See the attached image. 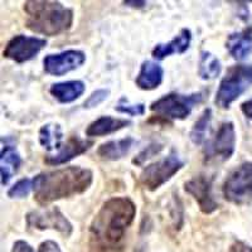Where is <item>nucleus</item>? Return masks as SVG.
I'll return each instance as SVG.
<instances>
[{
  "instance_id": "a211bd4d",
  "label": "nucleus",
  "mask_w": 252,
  "mask_h": 252,
  "mask_svg": "<svg viewBox=\"0 0 252 252\" xmlns=\"http://www.w3.org/2000/svg\"><path fill=\"white\" fill-rule=\"evenodd\" d=\"M23 160L22 157L18 153L17 148L14 145L5 144L1 149L0 154V170H1V184L6 186L9 181L14 177L19 170Z\"/></svg>"
},
{
  "instance_id": "aec40b11",
  "label": "nucleus",
  "mask_w": 252,
  "mask_h": 252,
  "mask_svg": "<svg viewBox=\"0 0 252 252\" xmlns=\"http://www.w3.org/2000/svg\"><path fill=\"white\" fill-rule=\"evenodd\" d=\"M131 125V121L126 119L111 118V116H101L92 121L86 129L87 136H105L114 134L121 129H125Z\"/></svg>"
},
{
  "instance_id": "6ab92c4d",
  "label": "nucleus",
  "mask_w": 252,
  "mask_h": 252,
  "mask_svg": "<svg viewBox=\"0 0 252 252\" xmlns=\"http://www.w3.org/2000/svg\"><path fill=\"white\" fill-rule=\"evenodd\" d=\"M135 144H136V140L131 136L119 139V140L107 141L98 146L97 155L103 160H120L129 154Z\"/></svg>"
},
{
  "instance_id": "9b49d317",
  "label": "nucleus",
  "mask_w": 252,
  "mask_h": 252,
  "mask_svg": "<svg viewBox=\"0 0 252 252\" xmlns=\"http://www.w3.org/2000/svg\"><path fill=\"white\" fill-rule=\"evenodd\" d=\"M184 189L192 195L204 215H211L218 209V203L213 195V178L199 174L184 183Z\"/></svg>"
},
{
  "instance_id": "1a4fd4ad",
  "label": "nucleus",
  "mask_w": 252,
  "mask_h": 252,
  "mask_svg": "<svg viewBox=\"0 0 252 252\" xmlns=\"http://www.w3.org/2000/svg\"><path fill=\"white\" fill-rule=\"evenodd\" d=\"M27 226L29 228L34 229H55L57 232L62 233L63 236L72 235L73 226L66 218V216L61 212L58 207L48 209H38V211H32L26 216Z\"/></svg>"
},
{
  "instance_id": "c85d7f7f",
  "label": "nucleus",
  "mask_w": 252,
  "mask_h": 252,
  "mask_svg": "<svg viewBox=\"0 0 252 252\" xmlns=\"http://www.w3.org/2000/svg\"><path fill=\"white\" fill-rule=\"evenodd\" d=\"M37 252H62V251H61L60 246H58V244H56L55 241L48 240V241H44V242H42V244L39 245Z\"/></svg>"
},
{
  "instance_id": "c756f323",
  "label": "nucleus",
  "mask_w": 252,
  "mask_h": 252,
  "mask_svg": "<svg viewBox=\"0 0 252 252\" xmlns=\"http://www.w3.org/2000/svg\"><path fill=\"white\" fill-rule=\"evenodd\" d=\"M12 252H35L34 249L31 246V245L23 240H18L17 242H14L13 245Z\"/></svg>"
},
{
  "instance_id": "f03ea898",
  "label": "nucleus",
  "mask_w": 252,
  "mask_h": 252,
  "mask_svg": "<svg viewBox=\"0 0 252 252\" xmlns=\"http://www.w3.org/2000/svg\"><path fill=\"white\" fill-rule=\"evenodd\" d=\"M92 182V170L78 165L39 173L33 178L34 199L40 206H48L60 199L82 194L91 187Z\"/></svg>"
},
{
  "instance_id": "7ed1b4c3",
  "label": "nucleus",
  "mask_w": 252,
  "mask_h": 252,
  "mask_svg": "<svg viewBox=\"0 0 252 252\" xmlns=\"http://www.w3.org/2000/svg\"><path fill=\"white\" fill-rule=\"evenodd\" d=\"M23 9L26 27L38 34L56 37L68 32L73 24V10L60 1L28 0Z\"/></svg>"
},
{
  "instance_id": "a878e982",
  "label": "nucleus",
  "mask_w": 252,
  "mask_h": 252,
  "mask_svg": "<svg viewBox=\"0 0 252 252\" xmlns=\"http://www.w3.org/2000/svg\"><path fill=\"white\" fill-rule=\"evenodd\" d=\"M115 111L121 112V114L130 115V116H143L145 114V105L144 103H135L130 105L125 97H123L119 102L118 106H115Z\"/></svg>"
},
{
  "instance_id": "f8f14e48",
  "label": "nucleus",
  "mask_w": 252,
  "mask_h": 252,
  "mask_svg": "<svg viewBox=\"0 0 252 252\" xmlns=\"http://www.w3.org/2000/svg\"><path fill=\"white\" fill-rule=\"evenodd\" d=\"M86 62V55L78 49H67L57 55H48L43 60V68L51 76H63L80 68Z\"/></svg>"
},
{
  "instance_id": "6e6552de",
  "label": "nucleus",
  "mask_w": 252,
  "mask_h": 252,
  "mask_svg": "<svg viewBox=\"0 0 252 252\" xmlns=\"http://www.w3.org/2000/svg\"><path fill=\"white\" fill-rule=\"evenodd\" d=\"M236 149V130L231 121L220 125L212 140L207 141L203 148L204 161H227Z\"/></svg>"
},
{
  "instance_id": "4468645a",
  "label": "nucleus",
  "mask_w": 252,
  "mask_h": 252,
  "mask_svg": "<svg viewBox=\"0 0 252 252\" xmlns=\"http://www.w3.org/2000/svg\"><path fill=\"white\" fill-rule=\"evenodd\" d=\"M192 32L188 28L181 29V32L166 43H159L153 48L152 56L155 60H164L173 55H183L190 46Z\"/></svg>"
},
{
  "instance_id": "bb28decb",
  "label": "nucleus",
  "mask_w": 252,
  "mask_h": 252,
  "mask_svg": "<svg viewBox=\"0 0 252 252\" xmlns=\"http://www.w3.org/2000/svg\"><path fill=\"white\" fill-rule=\"evenodd\" d=\"M109 94L110 90L107 89L96 90V91L92 92L89 96V98L83 102V107H85V109H94V107H97L98 105H101L103 101L109 97Z\"/></svg>"
},
{
  "instance_id": "412c9836",
  "label": "nucleus",
  "mask_w": 252,
  "mask_h": 252,
  "mask_svg": "<svg viewBox=\"0 0 252 252\" xmlns=\"http://www.w3.org/2000/svg\"><path fill=\"white\" fill-rule=\"evenodd\" d=\"M63 140V131L60 124H46L39 130V143L47 152L58 150Z\"/></svg>"
},
{
  "instance_id": "20e7f679",
  "label": "nucleus",
  "mask_w": 252,
  "mask_h": 252,
  "mask_svg": "<svg viewBox=\"0 0 252 252\" xmlns=\"http://www.w3.org/2000/svg\"><path fill=\"white\" fill-rule=\"evenodd\" d=\"M203 92H193L190 94L170 92L150 105L154 118L159 121L169 123L175 120H184L190 115L198 103L203 101Z\"/></svg>"
},
{
  "instance_id": "7c9ffc66",
  "label": "nucleus",
  "mask_w": 252,
  "mask_h": 252,
  "mask_svg": "<svg viewBox=\"0 0 252 252\" xmlns=\"http://www.w3.org/2000/svg\"><path fill=\"white\" fill-rule=\"evenodd\" d=\"M241 111L244 112L247 119L252 120V98L241 103Z\"/></svg>"
},
{
  "instance_id": "cd10ccee",
  "label": "nucleus",
  "mask_w": 252,
  "mask_h": 252,
  "mask_svg": "<svg viewBox=\"0 0 252 252\" xmlns=\"http://www.w3.org/2000/svg\"><path fill=\"white\" fill-rule=\"evenodd\" d=\"M227 252H252V247L244 241H235L231 246H229Z\"/></svg>"
},
{
  "instance_id": "393cba45",
  "label": "nucleus",
  "mask_w": 252,
  "mask_h": 252,
  "mask_svg": "<svg viewBox=\"0 0 252 252\" xmlns=\"http://www.w3.org/2000/svg\"><path fill=\"white\" fill-rule=\"evenodd\" d=\"M163 148H164L163 144L158 143V141H154V143L149 144V145L146 146L145 149L141 150V152L139 153L134 159H132V164L138 166L143 165L146 160H149V159H152L153 157L159 154V153L163 150Z\"/></svg>"
},
{
  "instance_id": "39448f33",
  "label": "nucleus",
  "mask_w": 252,
  "mask_h": 252,
  "mask_svg": "<svg viewBox=\"0 0 252 252\" xmlns=\"http://www.w3.org/2000/svg\"><path fill=\"white\" fill-rule=\"evenodd\" d=\"M252 85V64H236L227 69L220 82L215 102L220 109L227 110Z\"/></svg>"
},
{
  "instance_id": "4be33fe9",
  "label": "nucleus",
  "mask_w": 252,
  "mask_h": 252,
  "mask_svg": "<svg viewBox=\"0 0 252 252\" xmlns=\"http://www.w3.org/2000/svg\"><path fill=\"white\" fill-rule=\"evenodd\" d=\"M222 71L220 62L215 55L208 51H202L199 57V64H198V75L202 80H213L218 77Z\"/></svg>"
},
{
  "instance_id": "f3484780",
  "label": "nucleus",
  "mask_w": 252,
  "mask_h": 252,
  "mask_svg": "<svg viewBox=\"0 0 252 252\" xmlns=\"http://www.w3.org/2000/svg\"><path fill=\"white\" fill-rule=\"evenodd\" d=\"M85 91H86V85L80 80L57 82L49 87V94L60 103L73 102L80 98L85 94Z\"/></svg>"
},
{
  "instance_id": "dca6fc26",
  "label": "nucleus",
  "mask_w": 252,
  "mask_h": 252,
  "mask_svg": "<svg viewBox=\"0 0 252 252\" xmlns=\"http://www.w3.org/2000/svg\"><path fill=\"white\" fill-rule=\"evenodd\" d=\"M164 69L159 63L154 61H144L140 67L135 83L144 91H152L158 89L163 82Z\"/></svg>"
},
{
  "instance_id": "5701e85b",
  "label": "nucleus",
  "mask_w": 252,
  "mask_h": 252,
  "mask_svg": "<svg viewBox=\"0 0 252 252\" xmlns=\"http://www.w3.org/2000/svg\"><path fill=\"white\" fill-rule=\"evenodd\" d=\"M212 110L206 109L194 123L192 130H190V134H189L190 140L194 145H201L204 143L206 135L208 134L209 126H211V121H212Z\"/></svg>"
},
{
  "instance_id": "b1692460",
  "label": "nucleus",
  "mask_w": 252,
  "mask_h": 252,
  "mask_svg": "<svg viewBox=\"0 0 252 252\" xmlns=\"http://www.w3.org/2000/svg\"><path fill=\"white\" fill-rule=\"evenodd\" d=\"M32 189H33V179L23 178V179H19L14 186L10 187L8 190V197L12 199H22L31 193Z\"/></svg>"
},
{
  "instance_id": "2f4dec72",
  "label": "nucleus",
  "mask_w": 252,
  "mask_h": 252,
  "mask_svg": "<svg viewBox=\"0 0 252 252\" xmlns=\"http://www.w3.org/2000/svg\"><path fill=\"white\" fill-rule=\"evenodd\" d=\"M123 3L127 6H131V8H138V9L144 8V6L146 5V1H135V0H125V1H123Z\"/></svg>"
},
{
  "instance_id": "0eeeda50",
  "label": "nucleus",
  "mask_w": 252,
  "mask_h": 252,
  "mask_svg": "<svg viewBox=\"0 0 252 252\" xmlns=\"http://www.w3.org/2000/svg\"><path fill=\"white\" fill-rule=\"evenodd\" d=\"M183 166L184 161L173 150L168 157L146 165L139 175V184L150 192H154L169 182Z\"/></svg>"
},
{
  "instance_id": "423d86ee",
  "label": "nucleus",
  "mask_w": 252,
  "mask_h": 252,
  "mask_svg": "<svg viewBox=\"0 0 252 252\" xmlns=\"http://www.w3.org/2000/svg\"><path fill=\"white\" fill-rule=\"evenodd\" d=\"M227 202L247 206L252 202V161H244L229 173L222 187Z\"/></svg>"
},
{
  "instance_id": "9d476101",
  "label": "nucleus",
  "mask_w": 252,
  "mask_h": 252,
  "mask_svg": "<svg viewBox=\"0 0 252 252\" xmlns=\"http://www.w3.org/2000/svg\"><path fill=\"white\" fill-rule=\"evenodd\" d=\"M46 46L47 40L43 38L18 34L6 43L3 56L17 63H26L33 60Z\"/></svg>"
},
{
  "instance_id": "ddd939ff",
  "label": "nucleus",
  "mask_w": 252,
  "mask_h": 252,
  "mask_svg": "<svg viewBox=\"0 0 252 252\" xmlns=\"http://www.w3.org/2000/svg\"><path fill=\"white\" fill-rule=\"evenodd\" d=\"M92 145H94L92 140H86V139L80 138L78 135H73L61 146L56 154L47 155L44 158V163L52 166L62 165L77 158L78 155L85 154L87 150L91 149Z\"/></svg>"
},
{
  "instance_id": "f257e3e1",
  "label": "nucleus",
  "mask_w": 252,
  "mask_h": 252,
  "mask_svg": "<svg viewBox=\"0 0 252 252\" xmlns=\"http://www.w3.org/2000/svg\"><path fill=\"white\" fill-rule=\"evenodd\" d=\"M136 216L129 197H112L101 206L89 228L90 252H123L126 232Z\"/></svg>"
},
{
  "instance_id": "2eb2a0df",
  "label": "nucleus",
  "mask_w": 252,
  "mask_h": 252,
  "mask_svg": "<svg viewBox=\"0 0 252 252\" xmlns=\"http://www.w3.org/2000/svg\"><path fill=\"white\" fill-rule=\"evenodd\" d=\"M226 48L232 58L242 61L252 53V27L235 32L226 40Z\"/></svg>"
}]
</instances>
